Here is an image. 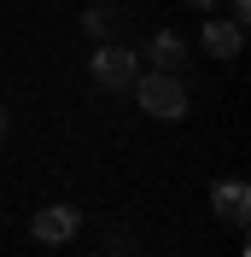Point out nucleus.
Wrapping results in <instances>:
<instances>
[{
	"label": "nucleus",
	"mask_w": 251,
	"mask_h": 257,
	"mask_svg": "<svg viewBox=\"0 0 251 257\" xmlns=\"http://www.w3.org/2000/svg\"><path fill=\"white\" fill-rule=\"evenodd\" d=\"M117 24H123V6H117V0H94V6L82 12V30H88V35H99V41H105Z\"/></svg>",
	"instance_id": "0eeeda50"
},
{
	"label": "nucleus",
	"mask_w": 251,
	"mask_h": 257,
	"mask_svg": "<svg viewBox=\"0 0 251 257\" xmlns=\"http://www.w3.org/2000/svg\"><path fill=\"white\" fill-rule=\"evenodd\" d=\"M199 41H204V53H210V59L234 64V59H239V47H245V30H239L234 18H204Z\"/></svg>",
	"instance_id": "20e7f679"
},
{
	"label": "nucleus",
	"mask_w": 251,
	"mask_h": 257,
	"mask_svg": "<svg viewBox=\"0 0 251 257\" xmlns=\"http://www.w3.org/2000/svg\"><path fill=\"white\" fill-rule=\"evenodd\" d=\"M228 18H234L239 30H245V24H251V0H228Z\"/></svg>",
	"instance_id": "6e6552de"
},
{
	"label": "nucleus",
	"mask_w": 251,
	"mask_h": 257,
	"mask_svg": "<svg viewBox=\"0 0 251 257\" xmlns=\"http://www.w3.org/2000/svg\"><path fill=\"white\" fill-rule=\"evenodd\" d=\"M76 228H82V210H76V205H41V210L30 216L35 245H70V240H76Z\"/></svg>",
	"instance_id": "7ed1b4c3"
},
{
	"label": "nucleus",
	"mask_w": 251,
	"mask_h": 257,
	"mask_svg": "<svg viewBox=\"0 0 251 257\" xmlns=\"http://www.w3.org/2000/svg\"><path fill=\"white\" fill-rule=\"evenodd\" d=\"M129 94H135V105H141L146 117H158V123H181V117H187V82L175 76V70H141Z\"/></svg>",
	"instance_id": "f257e3e1"
},
{
	"label": "nucleus",
	"mask_w": 251,
	"mask_h": 257,
	"mask_svg": "<svg viewBox=\"0 0 251 257\" xmlns=\"http://www.w3.org/2000/svg\"><path fill=\"white\" fill-rule=\"evenodd\" d=\"M146 59H152V70H181V64H187V41L170 35V30H158L152 41H146Z\"/></svg>",
	"instance_id": "423d86ee"
},
{
	"label": "nucleus",
	"mask_w": 251,
	"mask_h": 257,
	"mask_svg": "<svg viewBox=\"0 0 251 257\" xmlns=\"http://www.w3.org/2000/svg\"><path fill=\"white\" fill-rule=\"evenodd\" d=\"M88 76H94V88H105V94H129L135 76H141V53L117 47V41H99L94 59H88Z\"/></svg>",
	"instance_id": "f03ea898"
},
{
	"label": "nucleus",
	"mask_w": 251,
	"mask_h": 257,
	"mask_svg": "<svg viewBox=\"0 0 251 257\" xmlns=\"http://www.w3.org/2000/svg\"><path fill=\"white\" fill-rule=\"evenodd\" d=\"M210 210H216L222 222L228 228H245V216H251V187L245 181H216V187H210Z\"/></svg>",
	"instance_id": "39448f33"
},
{
	"label": "nucleus",
	"mask_w": 251,
	"mask_h": 257,
	"mask_svg": "<svg viewBox=\"0 0 251 257\" xmlns=\"http://www.w3.org/2000/svg\"><path fill=\"white\" fill-rule=\"evenodd\" d=\"M187 6H193V12H216L222 0H187Z\"/></svg>",
	"instance_id": "1a4fd4ad"
},
{
	"label": "nucleus",
	"mask_w": 251,
	"mask_h": 257,
	"mask_svg": "<svg viewBox=\"0 0 251 257\" xmlns=\"http://www.w3.org/2000/svg\"><path fill=\"white\" fill-rule=\"evenodd\" d=\"M0 135H6V105H0Z\"/></svg>",
	"instance_id": "9d476101"
}]
</instances>
